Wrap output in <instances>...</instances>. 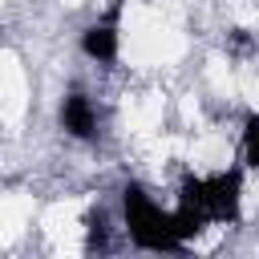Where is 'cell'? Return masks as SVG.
Wrapping results in <instances>:
<instances>
[{
  "mask_svg": "<svg viewBox=\"0 0 259 259\" xmlns=\"http://www.w3.org/2000/svg\"><path fill=\"white\" fill-rule=\"evenodd\" d=\"M243 202V170H219L206 178H186L178 190L174 223L186 239H194L210 223H235Z\"/></svg>",
  "mask_w": 259,
  "mask_h": 259,
  "instance_id": "1",
  "label": "cell"
},
{
  "mask_svg": "<svg viewBox=\"0 0 259 259\" xmlns=\"http://www.w3.org/2000/svg\"><path fill=\"white\" fill-rule=\"evenodd\" d=\"M121 214H125V235L142 251H182L186 235L174 223V210H162L138 182H125L121 190Z\"/></svg>",
  "mask_w": 259,
  "mask_h": 259,
  "instance_id": "2",
  "label": "cell"
},
{
  "mask_svg": "<svg viewBox=\"0 0 259 259\" xmlns=\"http://www.w3.org/2000/svg\"><path fill=\"white\" fill-rule=\"evenodd\" d=\"M117 16H121V8L113 4L105 12V20H97V24H89L81 32V53L89 61H97V65H113L117 61Z\"/></svg>",
  "mask_w": 259,
  "mask_h": 259,
  "instance_id": "3",
  "label": "cell"
},
{
  "mask_svg": "<svg viewBox=\"0 0 259 259\" xmlns=\"http://www.w3.org/2000/svg\"><path fill=\"white\" fill-rule=\"evenodd\" d=\"M61 130L69 138H77V142H89L97 134V109H93V101L81 89L65 93V101H61Z\"/></svg>",
  "mask_w": 259,
  "mask_h": 259,
  "instance_id": "4",
  "label": "cell"
},
{
  "mask_svg": "<svg viewBox=\"0 0 259 259\" xmlns=\"http://www.w3.org/2000/svg\"><path fill=\"white\" fill-rule=\"evenodd\" d=\"M85 247L89 251H105L109 247V219H105L101 206L85 214Z\"/></svg>",
  "mask_w": 259,
  "mask_h": 259,
  "instance_id": "5",
  "label": "cell"
},
{
  "mask_svg": "<svg viewBox=\"0 0 259 259\" xmlns=\"http://www.w3.org/2000/svg\"><path fill=\"white\" fill-rule=\"evenodd\" d=\"M243 162L259 170V113L255 109L243 117Z\"/></svg>",
  "mask_w": 259,
  "mask_h": 259,
  "instance_id": "6",
  "label": "cell"
},
{
  "mask_svg": "<svg viewBox=\"0 0 259 259\" xmlns=\"http://www.w3.org/2000/svg\"><path fill=\"white\" fill-rule=\"evenodd\" d=\"M259 49V32L255 28H231L227 32V53L231 57H251Z\"/></svg>",
  "mask_w": 259,
  "mask_h": 259,
  "instance_id": "7",
  "label": "cell"
}]
</instances>
